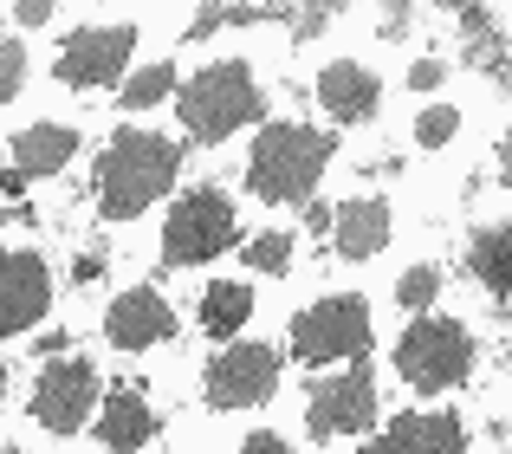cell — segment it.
Here are the masks:
<instances>
[{
	"label": "cell",
	"instance_id": "cell-1",
	"mask_svg": "<svg viewBox=\"0 0 512 454\" xmlns=\"http://www.w3.org/2000/svg\"><path fill=\"white\" fill-rule=\"evenodd\" d=\"M175 169H182V150H175L169 137H156V130H117L111 150H104L98 163V202L111 221H130L143 215L150 202H163Z\"/></svg>",
	"mask_w": 512,
	"mask_h": 454
},
{
	"label": "cell",
	"instance_id": "cell-2",
	"mask_svg": "<svg viewBox=\"0 0 512 454\" xmlns=\"http://www.w3.org/2000/svg\"><path fill=\"white\" fill-rule=\"evenodd\" d=\"M331 130H312V124H273L260 130L253 143V163H247V182L260 202H312L318 176L331 163Z\"/></svg>",
	"mask_w": 512,
	"mask_h": 454
},
{
	"label": "cell",
	"instance_id": "cell-3",
	"mask_svg": "<svg viewBox=\"0 0 512 454\" xmlns=\"http://www.w3.org/2000/svg\"><path fill=\"white\" fill-rule=\"evenodd\" d=\"M253 117H260V85H253V72L240 59H221L182 85V124L195 143H221Z\"/></svg>",
	"mask_w": 512,
	"mask_h": 454
},
{
	"label": "cell",
	"instance_id": "cell-4",
	"mask_svg": "<svg viewBox=\"0 0 512 454\" xmlns=\"http://www.w3.org/2000/svg\"><path fill=\"white\" fill-rule=\"evenodd\" d=\"M396 370L415 383V390H454V383L474 370V338L454 318H415L396 344Z\"/></svg>",
	"mask_w": 512,
	"mask_h": 454
},
{
	"label": "cell",
	"instance_id": "cell-5",
	"mask_svg": "<svg viewBox=\"0 0 512 454\" xmlns=\"http://www.w3.org/2000/svg\"><path fill=\"white\" fill-rule=\"evenodd\" d=\"M221 247H234V202L221 189H188L169 208L163 227V266H201Z\"/></svg>",
	"mask_w": 512,
	"mask_h": 454
},
{
	"label": "cell",
	"instance_id": "cell-6",
	"mask_svg": "<svg viewBox=\"0 0 512 454\" xmlns=\"http://www.w3.org/2000/svg\"><path fill=\"white\" fill-rule=\"evenodd\" d=\"M370 351V305L357 292L344 299H318L312 312L292 318V357L305 364H331V357H363Z\"/></svg>",
	"mask_w": 512,
	"mask_h": 454
},
{
	"label": "cell",
	"instance_id": "cell-7",
	"mask_svg": "<svg viewBox=\"0 0 512 454\" xmlns=\"http://www.w3.org/2000/svg\"><path fill=\"white\" fill-rule=\"evenodd\" d=\"M130 52H137V26H78L72 39L59 46V85H111L117 72L130 65Z\"/></svg>",
	"mask_w": 512,
	"mask_h": 454
},
{
	"label": "cell",
	"instance_id": "cell-8",
	"mask_svg": "<svg viewBox=\"0 0 512 454\" xmlns=\"http://www.w3.org/2000/svg\"><path fill=\"white\" fill-rule=\"evenodd\" d=\"M279 383V351L273 344H234L208 364V403L214 409H253Z\"/></svg>",
	"mask_w": 512,
	"mask_h": 454
},
{
	"label": "cell",
	"instance_id": "cell-9",
	"mask_svg": "<svg viewBox=\"0 0 512 454\" xmlns=\"http://www.w3.org/2000/svg\"><path fill=\"white\" fill-rule=\"evenodd\" d=\"M91 409H98V370H91L85 357H65V364H52L46 377H39V390H33V422H46L52 435L85 429Z\"/></svg>",
	"mask_w": 512,
	"mask_h": 454
},
{
	"label": "cell",
	"instance_id": "cell-10",
	"mask_svg": "<svg viewBox=\"0 0 512 454\" xmlns=\"http://www.w3.org/2000/svg\"><path fill=\"white\" fill-rule=\"evenodd\" d=\"M52 305V273L39 253H0V338L26 331Z\"/></svg>",
	"mask_w": 512,
	"mask_h": 454
},
{
	"label": "cell",
	"instance_id": "cell-11",
	"mask_svg": "<svg viewBox=\"0 0 512 454\" xmlns=\"http://www.w3.org/2000/svg\"><path fill=\"white\" fill-rule=\"evenodd\" d=\"M363 422H376L370 370H344L325 390H312V435H350V429H363Z\"/></svg>",
	"mask_w": 512,
	"mask_h": 454
},
{
	"label": "cell",
	"instance_id": "cell-12",
	"mask_svg": "<svg viewBox=\"0 0 512 454\" xmlns=\"http://www.w3.org/2000/svg\"><path fill=\"white\" fill-rule=\"evenodd\" d=\"M169 331H175V318H169V305L156 299L150 286L111 299V312H104V338H111L117 351H150V344H163Z\"/></svg>",
	"mask_w": 512,
	"mask_h": 454
},
{
	"label": "cell",
	"instance_id": "cell-13",
	"mask_svg": "<svg viewBox=\"0 0 512 454\" xmlns=\"http://www.w3.org/2000/svg\"><path fill=\"white\" fill-rule=\"evenodd\" d=\"M363 454H467L461 416H396Z\"/></svg>",
	"mask_w": 512,
	"mask_h": 454
},
{
	"label": "cell",
	"instance_id": "cell-14",
	"mask_svg": "<svg viewBox=\"0 0 512 454\" xmlns=\"http://www.w3.org/2000/svg\"><path fill=\"white\" fill-rule=\"evenodd\" d=\"M72 156H78V130H65V124H33V130H20V137H13V176H20V182L59 176Z\"/></svg>",
	"mask_w": 512,
	"mask_h": 454
},
{
	"label": "cell",
	"instance_id": "cell-15",
	"mask_svg": "<svg viewBox=\"0 0 512 454\" xmlns=\"http://www.w3.org/2000/svg\"><path fill=\"white\" fill-rule=\"evenodd\" d=\"M318 98H325V111L338 117V124H363V117H376V78L363 72L357 59H338L325 65V78H318Z\"/></svg>",
	"mask_w": 512,
	"mask_h": 454
},
{
	"label": "cell",
	"instance_id": "cell-16",
	"mask_svg": "<svg viewBox=\"0 0 512 454\" xmlns=\"http://www.w3.org/2000/svg\"><path fill=\"white\" fill-rule=\"evenodd\" d=\"M150 435H156V416H150V403H143L137 390H117L111 403H104V416H98V442L111 448V454H137V448H150Z\"/></svg>",
	"mask_w": 512,
	"mask_h": 454
},
{
	"label": "cell",
	"instance_id": "cell-17",
	"mask_svg": "<svg viewBox=\"0 0 512 454\" xmlns=\"http://www.w3.org/2000/svg\"><path fill=\"white\" fill-rule=\"evenodd\" d=\"M331 240H338L344 260H370V253H383V240H389V208H383V202H344L338 215H331Z\"/></svg>",
	"mask_w": 512,
	"mask_h": 454
},
{
	"label": "cell",
	"instance_id": "cell-18",
	"mask_svg": "<svg viewBox=\"0 0 512 454\" xmlns=\"http://www.w3.org/2000/svg\"><path fill=\"white\" fill-rule=\"evenodd\" d=\"M467 266H474V279L506 305V292H512V234H506V227H487V234H474V253H467Z\"/></svg>",
	"mask_w": 512,
	"mask_h": 454
},
{
	"label": "cell",
	"instance_id": "cell-19",
	"mask_svg": "<svg viewBox=\"0 0 512 454\" xmlns=\"http://www.w3.org/2000/svg\"><path fill=\"white\" fill-rule=\"evenodd\" d=\"M247 312H253L247 286H208L201 292V325H208V338H234V331L247 325Z\"/></svg>",
	"mask_w": 512,
	"mask_h": 454
},
{
	"label": "cell",
	"instance_id": "cell-20",
	"mask_svg": "<svg viewBox=\"0 0 512 454\" xmlns=\"http://www.w3.org/2000/svg\"><path fill=\"white\" fill-rule=\"evenodd\" d=\"M169 91H175V65H143V72H130L124 104L130 111H150V104H163Z\"/></svg>",
	"mask_w": 512,
	"mask_h": 454
},
{
	"label": "cell",
	"instance_id": "cell-21",
	"mask_svg": "<svg viewBox=\"0 0 512 454\" xmlns=\"http://www.w3.org/2000/svg\"><path fill=\"white\" fill-rule=\"evenodd\" d=\"M253 20H266V7H201L188 20V39H208L214 26H253Z\"/></svg>",
	"mask_w": 512,
	"mask_h": 454
},
{
	"label": "cell",
	"instance_id": "cell-22",
	"mask_svg": "<svg viewBox=\"0 0 512 454\" xmlns=\"http://www.w3.org/2000/svg\"><path fill=\"white\" fill-rule=\"evenodd\" d=\"M435 292H441V273H435V266H409V273H402V286H396V299L409 305V312H428V305H435Z\"/></svg>",
	"mask_w": 512,
	"mask_h": 454
},
{
	"label": "cell",
	"instance_id": "cell-23",
	"mask_svg": "<svg viewBox=\"0 0 512 454\" xmlns=\"http://www.w3.org/2000/svg\"><path fill=\"white\" fill-rule=\"evenodd\" d=\"M454 130H461V111H448V104H428V111L415 117V137H422L428 150H441V143H454Z\"/></svg>",
	"mask_w": 512,
	"mask_h": 454
},
{
	"label": "cell",
	"instance_id": "cell-24",
	"mask_svg": "<svg viewBox=\"0 0 512 454\" xmlns=\"http://www.w3.org/2000/svg\"><path fill=\"white\" fill-rule=\"evenodd\" d=\"M286 260H292V234H279V227L247 247V266H260V273H286Z\"/></svg>",
	"mask_w": 512,
	"mask_h": 454
},
{
	"label": "cell",
	"instance_id": "cell-25",
	"mask_svg": "<svg viewBox=\"0 0 512 454\" xmlns=\"http://www.w3.org/2000/svg\"><path fill=\"white\" fill-rule=\"evenodd\" d=\"M20 85H26V52L13 46L7 33H0V98H13Z\"/></svg>",
	"mask_w": 512,
	"mask_h": 454
},
{
	"label": "cell",
	"instance_id": "cell-26",
	"mask_svg": "<svg viewBox=\"0 0 512 454\" xmlns=\"http://www.w3.org/2000/svg\"><path fill=\"white\" fill-rule=\"evenodd\" d=\"M409 85H415V91H435V85H441V59H415V65H409Z\"/></svg>",
	"mask_w": 512,
	"mask_h": 454
},
{
	"label": "cell",
	"instance_id": "cell-27",
	"mask_svg": "<svg viewBox=\"0 0 512 454\" xmlns=\"http://www.w3.org/2000/svg\"><path fill=\"white\" fill-rule=\"evenodd\" d=\"M20 20L26 26H46L52 20V0H20Z\"/></svg>",
	"mask_w": 512,
	"mask_h": 454
},
{
	"label": "cell",
	"instance_id": "cell-28",
	"mask_svg": "<svg viewBox=\"0 0 512 454\" xmlns=\"http://www.w3.org/2000/svg\"><path fill=\"white\" fill-rule=\"evenodd\" d=\"M247 454H292L279 435H247Z\"/></svg>",
	"mask_w": 512,
	"mask_h": 454
},
{
	"label": "cell",
	"instance_id": "cell-29",
	"mask_svg": "<svg viewBox=\"0 0 512 454\" xmlns=\"http://www.w3.org/2000/svg\"><path fill=\"white\" fill-rule=\"evenodd\" d=\"M318 26H325V13H318V7H312V13H299V20H292V33H299V39H312V33H318Z\"/></svg>",
	"mask_w": 512,
	"mask_h": 454
},
{
	"label": "cell",
	"instance_id": "cell-30",
	"mask_svg": "<svg viewBox=\"0 0 512 454\" xmlns=\"http://www.w3.org/2000/svg\"><path fill=\"white\" fill-rule=\"evenodd\" d=\"M0 383H7V377H0Z\"/></svg>",
	"mask_w": 512,
	"mask_h": 454
},
{
	"label": "cell",
	"instance_id": "cell-31",
	"mask_svg": "<svg viewBox=\"0 0 512 454\" xmlns=\"http://www.w3.org/2000/svg\"><path fill=\"white\" fill-rule=\"evenodd\" d=\"M7 454H13V448H7Z\"/></svg>",
	"mask_w": 512,
	"mask_h": 454
}]
</instances>
